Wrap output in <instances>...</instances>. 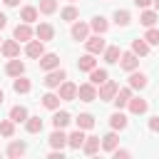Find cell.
I'll list each match as a JSON object with an SVG mask.
<instances>
[{
	"mask_svg": "<svg viewBox=\"0 0 159 159\" xmlns=\"http://www.w3.org/2000/svg\"><path fill=\"white\" fill-rule=\"evenodd\" d=\"M65 80H67V72H65V70H60V67H55V70L45 72V80H42V84H45L47 89H55V87H60Z\"/></svg>",
	"mask_w": 159,
	"mask_h": 159,
	"instance_id": "cell-1",
	"label": "cell"
},
{
	"mask_svg": "<svg viewBox=\"0 0 159 159\" xmlns=\"http://www.w3.org/2000/svg\"><path fill=\"white\" fill-rule=\"evenodd\" d=\"M117 82H112V80H107V82H102L99 84V89H97V97L102 99V102H112L114 97H117Z\"/></svg>",
	"mask_w": 159,
	"mask_h": 159,
	"instance_id": "cell-2",
	"label": "cell"
},
{
	"mask_svg": "<svg viewBox=\"0 0 159 159\" xmlns=\"http://www.w3.org/2000/svg\"><path fill=\"white\" fill-rule=\"evenodd\" d=\"M77 99L80 102H94L97 99V84H92V82L80 84L77 87Z\"/></svg>",
	"mask_w": 159,
	"mask_h": 159,
	"instance_id": "cell-3",
	"label": "cell"
},
{
	"mask_svg": "<svg viewBox=\"0 0 159 159\" xmlns=\"http://www.w3.org/2000/svg\"><path fill=\"white\" fill-rule=\"evenodd\" d=\"M32 35H35V30L30 27V22H20V25H15V30H12V37H15L17 42H30Z\"/></svg>",
	"mask_w": 159,
	"mask_h": 159,
	"instance_id": "cell-4",
	"label": "cell"
},
{
	"mask_svg": "<svg viewBox=\"0 0 159 159\" xmlns=\"http://www.w3.org/2000/svg\"><path fill=\"white\" fill-rule=\"evenodd\" d=\"M119 67H122L124 72H132V70H137V67H139V55H134L132 50L122 52V57H119Z\"/></svg>",
	"mask_w": 159,
	"mask_h": 159,
	"instance_id": "cell-5",
	"label": "cell"
},
{
	"mask_svg": "<svg viewBox=\"0 0 159 159\" xmlns=\"http://www.w3.org/2000/svg\"><path fill=\"white\" fill-rule=\"evenodd\" d=\"M37 65H40V70H42V72H50V70L60 67V57H57L55 52H45V55L37 60Z\"/></svg>",
	"mask_w": 159,
	"mask_h": 159,
	"instance_id": "cell-6",
	"label": "cell"
},
{
	"mask_svg": "<svg viewBox=\"0 0 159 159\" xmlns=\"http://www.w3.org/2000/svg\"><path fill=\"white\" fill-rule=\"evenodd\" d=\"M25 55L32 57V60H40V57L45 55V42H42V40H30L27 47H25Z\"/></svg>",
	"mask_w": 159,
	"mask_h": 159,
	"instance_id": "cell-7",
	"label": "cell"
},
{
	"mask_svg": "<svg viewBox=\"0 0 159 159\" xmlns=\"http://www.w3.org/2000/svg\"><path fill=\"white\" fill-rule=\"evenodd\" d=\"M57 89H60V92H57V94H60V99H65V102L77 99V84H72V82H67V80H65Z\"/></svg>",
	"mask_w": 159,
	"mask_h": 159,
	"instance_id": "cell-8",
	"label": "cell"
},
{
	"mask_svg": "<svg viewBox=\"0 0 159 159\" xmlns=\"http://www.w3.org/2000/svg\"><path fill=\"white\" fill-rule=\"evenodd\" d=\"M35 37L42 40V42H50V40L55 37V27H52L50 22H40V25L35 27Z\"/></svg>",
	"mask_w": 159,
	"mask_h": 159,
	"instance_id": "cell-9",
	"label": "cell"
},
{
	"mask_svg": "<svg viewBox=\"0 0 159 159\" xmlns=\"http://www.w3.org/2000/svg\"><path fill=\"white\" fill-rule=\"evenodd\" d=\"M0 52L7 57V60H12V57H17L20 55V42L12 37V40H5L2 45H0Z\"/></svg>",
	"mask_w": 159,
	"mask_h": 159,
	"instance_id": "cell-10",
	"label": "cell"
},
{
	"mask_svg": "<svg viewBox=\"0 0 159 159\" xmlns=\"http://www.w3.org/2000/svg\"><path fill=\"white\" fill-rule=\"evenodd\" d=\"M89 25L87 22H75L72 25V40H77V42H84L87 37H89Z\"/></svg>",
	"mask_w": 159,
	"mask_h": 159,
	"instance_id": "cell-11",
	"label": "cell"
},
{
	"mask_svg": "<svg viewBox=\"0 0 159 159\" xmlns=\"http://www.w3.org/2000/svg\"><path fill=\"white\" fill-rule=\"evenodd\" d=\"M84 45H87V52H92V55H99V52H104V40H102V35H94V37H87L84 40Z\"/></svg>",
	"mask_w": 159,
	"mask_h": 159,
	"instance_id": "cell-12",
	"label": "cell"
},
{
	"mask_svg": "<svg viewBox=\"0 0 159 159\" xmlns=\"http://www.w3.org/2000/svg\"><path fill=\"white\" fill-rule=\"evenodd\" d=\"M129 99H132V87H122V89H117V97H114L112 102H114L117 109H124V107L129 104Z\"/></svg>",
	"mask_w": 159,
	"mask_h": 159,
	"instance_id": "cell-13",
	"label": "cell"
},
{
	"mask_svg": "<svg viewBox=\"0 0 159 159\" xmlns=\"http://www.w3.org/2000/svg\"><path fill=\"white\" fill-rule=\"evenodd\" d=\"M5 72H7L10 77H20V75H25V62H20L17 57H12V60H7Z\"/></svg>",
	"mask_w": 159,
	"mask_h": 159,
	"instance_id": "cell-14",
	"label": "cell"
},
{
	"mask_svg": "<svg viewBox=\"0 0 159 159\" xmlns=\"http://www.w3.org/2000/svg\"><path fill=\"white\" fill-rule=\"evenodd\" d=\"M25 152H27V144H25V142H17V139H15V142H10V144H7V149H5V154H7L10 159L22 157Z\"/></svg>",
	"mask_w": 159,
	"mask_h": 159,
	"instance_id": "cell-15",
	"label": "cell"
},
{
	"mask_svg": "<svg viewBox=\"0 0 159 159\" xmlns=\"http://www.w3.org/2000/svg\"><path fill=\"white\" fill-rule=\"evenodd\" d=\"M129 87H132V89H144V87H147V75L132 70V72H129Z\"/></svg>",
	"mask_w": 159,
	"mask_h": 159,
	"instance_id": "cell-16",
	"label": "cell"
},
{
	"mask_svg": "<svg viewBox=\"0 0 159 159\" xmlns=\"http://www.w3.org/2000/svg\"><path fill=\"white\" fill-rule=\"evenodd\" d=\"M127 107H129V112H132V114H144V112L149 109L147 99H142V97H134V94H132V99H129V104H127Z\"/></svg>",
	"mask_w": 159,
	"mask_h": 159,
	"instance_id": "cell-17",
	"label": "cell"
},
{
	"mask_svg": "<svg viewBox=\"0 0 159 159\" xmlns=\"http://www.w3.org/2000/svg\"><path fill=\"white\" fill-rule=\"evenodd\" d=\"M157 20H159V12H157V10H149V7H144L142 15H139V22H142L144 27H154Z\"/></svg>",
	"mask_w": 159,
	"mask_h": 159,
	"instance_id": "cell-18",
	"label": "cell"
},
{
	"mask_svg": "<svg viewBox=\"0 0 159 159\" xmlns=\"http://www.w3.org/2000/svg\"><path fill=\"white\" fill-rule=\"evenodd\" d=\"M149 47H152V45H149L144 37L132 40V52H134V55H139V57H147V55H149Z\"/></svg>",
	"mask_w": 159,
	"mask_h": 159,
	"instance_id": "cell-19",
	"label": "cell"
},
{
	"mask_svg": "<svg viewBox=\"0 0 159 159\" xmlns=\"http://www.w3.org/2000/svg\"><path fill=\"white\" fill-rule=\"evenodd\" d=\"M77 67H80L82 72H92V70L97 67V60H94V55H92V52H87V55H82V57L77 60Z\"/></svg>",
	"mask_w": 159,
	"mask_h": 159,
	"instance_id": "cell-20",
	"label": "cell"
},
{
	"mask_svg": "<svg viewBox=\"0 0 159 159\" xmlns=\"http://www.w3.org/2000/svg\"><path fill=\"white\" fill-rule=\"evenodd\" d=\"M50 147H52V149H62V147H67V134H65L62 129H55V132L50 134Z\"/></svg>",
	"mask_w": 159,
	"mask_h": 159,
	"instance_id": "cell-21",
	"label": "cell"
},
{
	"mask_svg": "<svg viewBox=\"0 0 159 159\" xmlns=\"http://www.w3.org/2000/svg\"><path fill=\"white\" fill-rule=\"evenodd\" d=\"M84 129H80L77 127V132H72L70 137H67V147H72V149H82V144H84Z\"/></svg>",
	"mask_w": 159,
	"mask_h": 159,
	"instance_id": "cell-22",
	"label": "cell"
},
{
	"mask_svg": "<svg viewBox=\"0 0 159 159\" xmlns=\"http://www.w3.org/2000/svg\"><path fill=\"white\" fill-rule=\"evenodd\" d=\"M119 57H122V50H119V45H109V47H104V62H107V65H114V62H119Z\"/></svg>",
	"mask_w": 159,
	"mask_h": 159,
	"instance_id": "cell-23",
	"label": "cell"
},
{
	"mask_svg": "<svg viewBox=\"0 0 159 159\" xmlns=\"http://www.w3.org/2000/svg\"><path fill=\"white\" fill-rule=\"evenodd\" d=\"M27 107H22V104H15L12 109H10V119L15 122V124H20V122H27Z\"/></svg>",
	"mask_w": 159,
	"mask_h": 159,
	"instance_id": "cell-24",
	"label": "cell"
},
{
	"mask_svg": "<svg viewBox=\"0 0 159 159\" xmlns=\"http://www.w3.org/2000/svg\"><path fill=\"white\" fill-rule=\"evenodd\" d=\"M117 144H119V137H117V129L102 137V149H104V152H114V149H117Z\"/></svg>",
	"mask_w": 159,
	"mask_h": 159,
	"instance_id": "cell-25",
	"label": "cell"
},
{
	"mask_svg": "<svg viewBox=\"0 0 159 159\" xmlns=\"http://www.w3.org/2000/svg\"><path fill=\"white\" fill-rule=\"evenodd\" d=\"M99 147H102L99 137H87V139H84V144H82V152L92 157V154H97V152H99Z\"/></svg>",
	"mask_w": 159,
	"mask_h": 159,
	"instance_id": "cell-26",
	"label": "cell"
},
{
	"mask_svg": "<svg viewBox=\"0 0 159 159\" xmlns=\"http://www.w3.org/2000/svg\"><path fill=\"white\" fill-rule=\"evenodd\" d=\"M89 27L97 32V35H104L107 30H109V22H107V17H102V15H97V17H92V22H89Z\"/></svg>",
	"mask_w": 159,
	"mask_h": 159,
	"instance_id": "cell-27",
	"label": "cell"
},
{
	"mask_svg": "<svg viewBox=\"0 0 159 159\" xmlns=\"http://www.w3.org/2000/svg\"><path fill=\"white\" fill-rule=\"evenodd\" d=\"M12 89H15L17 94H27V92L32 89V84H30V80H27V77H22V75H20V77H15Z\"/></svg>",
	"mask_w": 159,
	"mask_h": 159,
	"instance_id": "cell-28",
	"label": "cell"
},
{
	"mask_svg": "<svg viewBox=\"0 0 159 159\" xmlns=\"http://www.w3.org/2000/svg\"><path fill=\"white\" fill-rule=\"evenodd\" d=\"M70 122H72L70 112H55V117H52V127H55V129H65Z\"/></svg>",
	"mask_w": 159,
	"mask_h": 159,
	"instance_id": "cell-29",
	"label": "cell"
},
{
	"mask_svg": "<svg viewBox=\"0 0 159 159\" xmlns=\"http://www.w3.org/2000/svg\"><path fill=\"white\" fill-rule=\"evenodd\" d=\"M109 124H112V129H117V132H122V129H127V114H122L119 109L109 117Z\"/></svg>",
	"mask_w": 159,
	"mask_h": 159,
	"instance_id": "cell-30",
	"label": "cell"
},
{
	"mask_svg": "<svg viewBox=\"0 0 159 159\" xmlns=\"http://www.w3.org/2000/svg\"><path fill=\"white\" fill-rule=\"evenodd\" d=\"M37 12H40L37 7H32V5H25V7L20 10V20H22V22H35V20H37Z\"/></svg>",
	"mask_w": 159,
	"mask_h": 159,
	"instance_id": "cell-31",
	"label": "cell"
},
{
	"mask_svg": "<svg viewBox=\"0 0 159 159\" xmlns=\"http://www.w3.org/2000/svg\"><path fill=\"white\" fill-rule=\"evenodd\" d=\"M107 80H109L107 70H99V67H94V70L89 72V82H92V84H97V87H99L102 82H107Z\"/></svg>",
	"mask_w": 159,
	"mask_h": 159,
	"instance_id": "cell-32",
	"label": "cell"
},
{
	"mask_svg": "<svg viewBox=\"0 0 159 159\" xmlns=\"http://www.w3.org/2000/svg\"><path fill=\"white\" fill-rule=\"evenodd\" d=\"M60 94H52V92H47V94H42V107H47V109H57L60 107Z\"/></svg>",
	"mask_w": 159,
	"mask_h": 159,
	"instance_id": "cell-33",
	"label": "cell"
},
{
	"mask_svg": "<svg viewBox=\"0 0 159 159\" xmlns=\"http://www.w3.org/2000/svg\"><path fill=\"white\" fill-rule=\"evenodd\" d=\"M114 22H117L119 27H127V25L132 22V15H129V10H114Z\"/></svg>",
	"mask_w": 159,
	"mask_h": 159,
	"instance_id": "cell-34",
	"label": "cell"
},
{
	"mask_svg": "<svg viewBox=\"0 0 159 159\" xmlns=\"http://www.w3.org/2000/svg\"><path fill=\"white\" fill-rule=\"evenodd\" d=\"M25 129H27L30 134H37V132H42V119H40V117H27V122H25Z\"/></svg>",
	"mask_w": 159,
	"mask_h": 159,
	"instance_id": "cell-35",
	"label": "cell"
},
{
	"mask_svg": "<svg viewBox=\"0 0 159 159\" xmlns=\"http://www.w3.org/2000/svg\"><path fill=\"white\" fill-rule=\"evenodd\" d=\"M60 17H62V20H67V22H75V20L80 17V10H77L75 5H67V7L60 12Z\"/></svg>",
	"mask_w": 159,
	"mask_h": 159,
	"instance_id": "cell-36",
	"label": "cell"
},
{
	"mask_svg": "<svg viewBox=\"0 0 159 159\" xmlns=\"http://www.w3.org/2000/svg\"><path fill=\"white\" fill-rule=\"evenodd\" d=\"M42 15H52L57 12V0H40V7H37Z\"/></svg>",
	"mask_w": 159,
	"mask_h": 159,
	"instance_id": "cell-37",
	"label": "cell"
},
{
	"mask_svg": "<svg viewBox=\"0 0 159 159\" xmlns=\"http://www.w3.org/2000/svg\"><path fill=\"white\" fill-rule=\"evenodd\" d=\"M77 127H80V129H92V127H94V117L87 114V112L80 114V117H77Z\"/></svg>",
	"mask_w": 159,
	"mask_h": 159,
	"instance_id": "cell-38",
	"label": "cell"
},
{
	"mask_svg": "<svg viewBox=\"0 0 159 159\" xmlns=\"http://www.w3.org/2000/svg\"><path fill=\"white\" fill-rule=\"evenodd\" d=\"M0 134H2V137H12V134H15V122H12L10 117L0 122Z\"/></svg>",
	"mask_w": 159,
	"mask_h": 159,
	"instance_id": "cell-39",
	"label": "cell"
},
{
	"mask_svg": "<svg viewBox=\"0 0 159 159\" xmlns=\"http://www.w3.org/2000/svg\"><path fill=\"white\" fill-rule=\"evenodd\" d=\"M144 40H147L149 45H159V30H157V27H147Z\"/></svg>",
	"mask_w": 159,
	"mask_h": 159,
	"instance_id": "cell-40",
	"label": "cell"
},
{
	"mask_svg": "<svg viewBox=\"0 0 159 159\" xmlns=\"http://www.w3.org/2000/svg\"><path fill=\"white\" fill-rule=\"evenodd\" d=\"M112 154H114V159H127V157H132V152H129V149H114Z\"/></svg>",
	"mask_w": 159,
	"mask_h": 159,
	"instance_id": "cell-41",
	"label": "cell"
},
{
	"mask_svg": "<svg viewBox=\"0 0 159 159\" xmlns=\"http://www.w3.org/2000/svg\"><path fill=\"white\" fill-rule=\"evenodd\" d=\"M149 129H152V132H159V114H154V117L149 119Z\"/></svg>",
	"mask_w": 159,
	"mask_h": 159,
	"instance_id": "cell-42",
	"label": "cell"
},
{
	"mask_svg": "<svg viewBox=\"0 0 159 159\" xmlns=\"http://www.w3.org/2000/svg\"><path fill=\"white\" fill-rule=\"evenodd\" d=\"M152 2H154V0H134V5H137V7H142V10H144V7H149Z\"/></svg>",
	"mask_w": 159,
	"mask_h": 159,
	"instance_id": "cell-43",
	"label": "cell"
},
{
	"mask_svg": "<svg viewBox=\"0 0 159 159\" xmlns=\"http://www.w3.org/2000/svg\"><path fill=\"white\" fill-rule=\"evenodd\" d=\"M50 159H62V149H55V152L50 154Z\"/></svg>",
	"mask_w": 159,
	"mask_h": 159,
	"instance_id": "cell-44",
	"label": "cell"
},
{
	"mask_svg": "<svg viewBox=\"0 0 159 159\" xmlns=\"http://www.w3.org/2000/svg\"><path fill=\"white\" fill-rule=\"evenodd\" d=\"M7 25V17H5V12H0V30Z\"/></svg>",
	"mask_w": 159,
	"mask_h": 159,
	"instance_id": "cell-45",
	"label": "cell"
},
{
	"mask_svg": "<svg viewBox=\"0 0 159 159\" xmlns=\"http://www.w3.org/2000/svg\"><path fill=\"white\" fill-rule=\"evenodd\" d=\"M2 2H5V5H7V7H15V5H17V2H20V0H2Z\"/></svg>",
	"mask_w": 159,
	"mask_h": 159,
	"instance_id": "cell-46",
	"label": "cell"
},
{
	"mask_svg": "<svg viewBox=\"0 0 159 159\" xmlns=\"http://www.w3.org/2000/svg\"><path fill=\"white\" fill-rule=\"evenodd\" d=\"M152 5H154V10H157V12H159V0H154V2H152Z\"/></svg>",
	"mask_w": 159,
	"mask_h": 159,
	"instance_id": "cell-47",
	"label": "cell"
},
{
	"mask_svg": "<svg viewBox=\"0 0 159 159\" xmlns=\"http://www.w3.org/2000/svg\"><path fill=\"white\" fill-rule=\"evenodd\" d=\"M2 99H5V94H2V89H0V104H2Z\"/></svg>",
	"mask_w": 159,
	"mask_h": 159,
	"instance_id": "cell-48",
	"label": "cell"
},
{
	"mask_svg": "<svg viewBox=\"0 0 159 159\" xmlns=\"http://www.w3.org/2000/svg\"><path fill=\"white\" fill-rule=\"evenodd\" d=\"M70 2H77V0H70Z\"/></svg>",
	"mask_w": 159,
	"mask_h": 159,
	"instance_id": "cell-49",
	"label": "cell"
},
{
	"mask_svg": "<svg viewBox=\"0 0 159 159\" xmlns=\"http://www.w3.org/2000/svg\"><path fill=\"white\" fill-rule=\"evenodd\" d=\"M0 45H2V37H0Z\"/></svg>",
	"mask_w": 159,
	"mask_h": 159,
	"instance_id": "cell-50",
	"label": "cell"
},
{
	"mask_svg": "<svg viewBox=\"0 0 159 159\" xmlns=\"http://www.w3.org/2000/svg\"><path fill=\"white\" fill-rule=\"evenodd\" d=\"M104 2H107V0H104Z\"/></svg>",
	"mask_w": 159,
	"mask_h": 159,
	"instance_id": "cell-51",
	"label": "cell"
}]
</instances>
